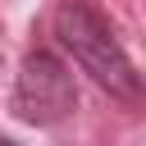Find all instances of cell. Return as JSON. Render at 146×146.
<instances>
[{"label": "cell", "instance_id": "obj_3", "mask_svg": "<svg viewBox=\"0 0 146 146\" xmlns=\"http://www.w3.org/2000/svg\"><path fill=\"white\" fill-rule=\"evenodd\" d=\"M0 146H14V141H0Z\"/></svg>", "mask_w": 146, "mask_h": 146}, {"label": "cell", "instance_id": "obj_1", "mask_svg": "<svg viewBox=\"0 0 146 146\" xmlns=\"http://www.w3.org/2000/svg\"><path fill=\"white\" fill-rule=\"evenodd\" d=\"M55 36L73 55V64L100 91H110L128 110H141L146 105V82L132 68L123 41L114 36V23L105 18V9L96 0H59L55 5Z\"/></svg>", "mask_w": 146, "mask_h": 146}, {"label": "cell", "instance_id": "obj_2", "mask_svg": "<svg viewBox=\"0 0 146 146\" xmlns=\"http://www.w3.org/2000/svg\"><path fill=\"white\" fill-rule=\"evenodd\" d=\"M78 110V82L55 50H27L14 82V114L32 128H55Z\"/></svg>", "mask_w": 146, "mask_h": 146}]
</instances>
